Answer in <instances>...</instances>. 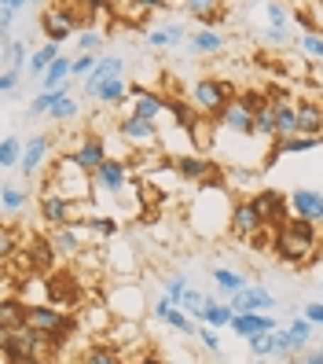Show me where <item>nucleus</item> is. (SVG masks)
<instances>
[{
	"label": "nucleus",
	"mask_w": 323,
	"mask_h": 364,
	"mask_svg": "<svg viewBox=\"0 0 323 364\" xmlns=\"http://www.w3.org/2000/svg\"><path fill=\"white\" fill-rule=\"evenodd\" d=\"M48 155H52V136H48V133H33V136L26 140L23 162H18V173H23V184H33V181H37V173L45 169Z\"/></svg>",
	"instance_id": "nucleus-9"
},
{
	"label": "nucleus",
	"mask_w": 323,
	"mask_h": 364,
	"mask_svg": "<svg viewBox=\"0 0 323 364\" xmlns=\"http://www.w3.org/2000/svg\"><path fill=\"white\" fill-rule=\"evenodd\" d=\"M165 114H173V122L180 125V129H191V125L199 122V111H195V107H191L187 100H177V96L165 100Z\"/></svg>",
	"instance_id": "nucleus-33"
},
{
	"label": "nucleus",
	"mask_w": 323,
	"mask_h": 364,
	"mask_svg": "<svg viewBox=\"0 0 323 364\" xmlns=\"http://www.w3.org/2000/svg\"><path fill=\"white\" fill-rule=\"evenodd\" d=\"M133 364H162V357H155V353H147V357H140V360H133Z\"/></svg>",
	"instance_id": "nucleus-54"
},
{
	"label": "nucleus",
	"mask_w": 323,
	"mask_h": 364,
	"mask_svg": "<svg viewBox=\"0 0 323 364\" xmlns=\"http://www.w3.org/2000/svg\"><path fill=\"white\" fill-rule=\"evenodd\" d=\"M26 203H30V191L26 188H18V184H0V206H4V213L11 218V213H18V210H26Z\"/></svg>",
	"instance_id": "nucleus-32"
},
{
	"label": "nucleus",
	"mask_w": 323,
	"mask_h": 364,
	"mask_svg": "<svg viewBox=\"0 0 323 364\" xmlns=\"http://www.w3.org/2000/svg\"><path fill=\"white\" fill-rule=\"evenodd\" d=\"M118 136L133 147V151H158V144H162L158 122H143V118H136V114H125V118L118 122Z\"/></svg>",
	"instance_id": "nucleus-7"
},
{
	"label": "nucleus",
	"mask_w": 323,
	"mask_h": 364,
	"mask_svg": "<svg viewBox=\"0 0 323 364\" xmlns=\"http://www.w3.org/2000/svg\"><path fill=\"white\" fill-rule=\"evenodd\" d=\"M319 287H323V272H319Z\"/></svg>",
	"instance_id": "nucleus-57"
},
{
	"label": "nucleus",
	"mask_w": 323,
	"mask_h": 364,
	"mask_svg": "<svg viewBox=\"0 0 323 364\" xmlns=\"http://www.w3.org/2000/svg\"><path fill=\"white\" fill-rule=\"evenodd\" d=\"M265 11V18H268V30H290V8L287 4H265L261 8Z\"/></svg>",
	"instance_id": "nucleus-41"
},
{
	"label": "nucleus",
	"mask_w": 323,
	"mask_h": 364,
	"mask_svg": "<svg viewBox=\"0 0 323 364\" xmlns=\"http://www.w3.org/2000/svg\"><path fill=\"white\" fill-rule=\"evenodd\" d=\"M253 136L257 140H279V133H275V114H272V100H268V107H261L257 111V118H253Z\"/></svg>",
	"instance_id": "nucleus-35"
},
{
	"label": "nucleus",
	"mask_w": 323,
	"mask_h": 364,
	"mask_svg": "<svg viewBox=\"0 0 323 364\" xmlns=\"http://www.w3.org/2000/svg\"><path fill=\"white\" fill-rule=\"evenodd\" d=\"M231 331L250 342L253 335H272V331H279V320H275L272 313H243V316L231 320Z\"/></svg>",
	"instance_id": "nucleus-19"
},
{
	"label": "nucleus",
	"mask_w": 323,
	"mask_h": 364,
	"mask_svg": "<svg viewBox=\"0 0 323 364\" xmlns=\"http://www.w3.org/2000/svg\"><path fill=\"white\" fill-rule=\"evenodd\" d=\"M18 81H23V70H0V92L11 96L18 89Z\"/></svg>",
	"instance_id": "nucleus-47"
},
{
	"label": "nucleus",
	"mask_w": 323,
	"mask_h": 364,
	"mask_svg": "<svg viewBox=\"0 0 323 364\" xmlns=\"http://www.w3.org/2000/svg\"><path fill=\"white\" fill-rule=\"evenodd\" d=\"M319 107H323V89H319Z\"/></svg>",
	"instance_id": "nucleus-56"
},
{
	"label": "nucleus",
	"mask_w": 323,
	"mask_h": 364,
	"mask_svg": "<svg viewBox=\"0 0 323 364\" xmlns=\"http://www.w3.org/2000/svg\"><path fill=\"white\" fill-rule=\"evenodd\" d=\"M184 11L199 23V30H217L228 23V8L217 4V0H187Z\"/></svg>",
	"instance_id": "nucleus-18"
},
{
	"label": "nucleus",
	"mask_w": 323,
	"mask_h": 364,
	"mask_svg": "<svg viewBox=\"0 0 323 364\" xmlns=\"http://www.w3.org/2000/svg\"><path fill=\"white\" fill-rule=\"evenodd\" d=\"M0 254H4V258H11V254H15V232H11V228H4V240H0Z\"/></svg>",
	"instance_id": "nucleus-52"
},
{
	"label": "nucleus",
	"mask_w": 323,
	"mask_h": 364,
	"mask_svg": "<svg viewBox=\"0 0 323 364\" xmlns=\"http://www.w3.org/2000/svg\"><path fill=\"white\" fill-rule=\"evenodd\" d=\"M111 159V151H106V140L99 136V133H84L81 140H77V147H74V162L84 169V173H96V169Z\"/></svg>",
	"instance_id": "nucleus-14"
},
{
	"label": "nucleus",
	"mask_w": 323,
	"mask_h": 364,
	"mask_svg": "<svg viewBox=\"0 0 323 364\" xmlns=\"http://www.w3.org/2000/svg\"><path fill=\"white\" fill-rule=\"evenodd\" d=\"M81 364H125V353L118 346H111V342H92L81 353Z\"/></svg>",
	"instance_id": "nucleus-30"
},
{
	"label": "nucleus",
	"mask_w": 323,
	"mask_h": 364,
	"mask_svg": "<svg viewBox=\"0 0 323 364\" xmlns=\"http://www.w3.org/2000/svg\"><path fill=\"white\" fill-rule=\"evenodd\" d=\"M74 41H77V45H74L77 55H99V48H103V37H99L92 26H89V30H81Z\"/></svg>",
	"instance_id": "nucleus-42"
},
{
	"label": "nucleus",
	"mask_w": 323,
	"mask_h": 364,
	"mask_svg": "<svg viewBox=\"0 0 323 364\" xmlns=\"http://www.w3.org/2000/svg\"><path fill=\"white\" fill-rule=\"evenodd\" d=\"M187 287H191V284H187V276H184V272H173V276H165V280H162V294L169 298V302H177V306L184 302Z\"/></svg>",
	"instance_id": "nucleus-39"
},
{
	"label": "nucleus",
	"mask_w": 323,
	"mask_h": 364,
	"mask_svg": "<svg viewBox=\"0 0 323 364\" xmlns=\"http://www.w3.org/2000/svg\"><path fill=\"white\" fill-rule=\"evenodd\" d=\"M26 313H30V306L23 302V298L4 294V302H0V331H18V328H26Z\"/></svg>",
	"instance_id": "nucleus-24"
},
{
	"label": "nucleus",
	"mask_w": 323,
	"mask_h": 364,
	"mask_svg": "<svg viewBox=\"0 0 323 364\" xmlns=\"http://www.w3.org/2000/svg\"><path fill=\"white\" fill-rule=\"evenodd\" d=\"M231 320H235V313H231V306L228 302H206V309L199 313V324H206V328H231Z\"/></svg>",
	"instance_id": "nucleus-31"
},
{
	"label": "nucleus",
	"mask_w": 323,
	"mask_h": 364,
	"mask_svg": "<svg viewBox=\"0 0 323 364\" xmlns=\"http://www.w3.org/2000/svg\"><path fill=\"white\" fill-rule=\"evenodd\" d=\"M96 63H99V55H74V74L70 77H89L96 70Z\"/></svg>",
	"instance_id": "nucleus-45"
},
{
	"label": "nucleus",
	"mask_w": 323,
	"mask_h": 364,
	"mask_svg": "<svg viewBox=\"0 0 323 364\" xmlns=\"http://www.w3.org/2000/svg\"><path fill=\"white\" fill-rule=\"evenodd\" d=\"M128 114H136L143 122H158L165 114V96L143 89V85H128Z\"/></svg>",
	"instance_id": "nucleus-13"
},
{
	"label": "nucleus",
	"mask_w": 323,
	"mask_h": 364,
	"mask_svg": "<svg viewBox=\"0 0 323 364\" xmlns=\"http://www.w3.org/2000/svg\"><path fill=\"white\" fill-rule=\"evenodd\" d=\"M165 324L173 328V331H180V335H199V324H195V320H191V316H187L180 306H177V309H169Z\"/></svg>",
	"instance_id": "nucleus-43"
},
{
	"label": "nucleus",
	"mask_w": 323,
	"mask_h": 364,
	"mask_svg": "<svg viewBox=\"0 0 323 364\" xmlns=\"http://www.w3.org/2000/svg\"><path fill=\"white\" fill-rule=\"evenodd\" d=\"M297 48H301V55H305V59L323 63V30H305V33L297 37Z\"/></svg>",
	"instance_id": "nucleus-37"
},
{
	"label": "nucleus",
	"mask_w": 323,
	"mask_h": 364,
	"mask_svg": "<svg viewBox=\"0 0 323 364\" xmlns=\"http://www.w3.org/2000/svg\"><path fill=\"white\" fill-rule=\"evenodd\" d=\"M199 342L209 350V353H221V335L213 331V328H206V324H199Z\"/></svg>",
	"instance_id": "nucleus-46"
},
{
	"label": "nucleus",
	"mask_w": 323,
	"mask_h": 364,
	"mask_svg": "<svg viewBox=\"0 0 323 364\" xmlns=\"http://www.w3.org/2000/svg\"><path fill=\"white\" fill-rule=\"evenodd\" d=\"M272 254L290 269H305L319 258V228L309 221H287L283 228H275L272 240Z\"/></svg>",
	"instance_id": "nucleus-1"
},
{
	"label": "nucleus",
	"mask_w": 323,
	"mask_h": 364,
	"mask_svg": "<svg viewBox=\"0 0 323 364\" xmlns=\"http://www.w3.org/2000/svg\"><path fill=\"white\" fill-rule=\"evenodd\" d=\"M111 77H125V59L121 55H99V63H96V70L84 77V85H81V92L89 96V100H96V92H99V85L103 81H111Z\"/></svg>",
	"instance_id": "nucleus-16"
},
{
	"label": "nucleus",
	"mask_w": 323,
	"mask_h": 364,
	"mask_svg": "<svg viewBox=\"0 0 323 364\" xmlns=\"http://www.w3.org/2000/svg\"><path fill=\"white\" fill-rule=\"evenodd\" d=\"M228 306H231L235 316H243V313H272L275 309V294L268 287H261V284H250L243 294H235Z\"/></svg>",
	"instance_id": "nucleus-15"
},
{
	"label": "nucleus",
	"mask_w": 323,
	"mask_h": 364,
	"mask_svg": "<svg viewBox=\"0 0 323 364\" xmlns=\"http://www.w3.org/2000/svg\"><path fill=\"white\" fill-rule=\"evenodd\" d=\"M84 228H89L92 235H99V240H114V235L121 232V221L118 218H106V213H92V218L84 221Z\"/></svg>",
	"instance_id": "nucleus-36"
},
{
	"label": "nucleus",
	"mask_w": 323,
	"mask_h": 364,
	"mask_svg": "<svg viewBox=\"0 0 323 364\" xmlns=\"http://www.w3.org/2000/svg\"><path fill=\"white\" fill-rule=\"evenodd\" d=\"M287 199H290V213L297 221H309V225H323V191L316 188H294L287 191Z\"/></svg>",
	"instance_id": "nucleus-10"
},
{
	"label": "nucleus",
	"mask_w": 323,
	"mask_h": 364,
	"mask_svg": "<svg viewBox=\"0 0 323 364\" xmlns=\"http://www.w3.org/2000/svg\"><path fill=\"white\" fill-rule=\"evenodd\" d=\"M301 364H323V350H316V346H309L305 353H301Z\"/></svg>",
	"instance_id": "nucleus-53"
},
{
	"label": "nucleus",
	"mask_w": 323,
	"mask_h": 364,
	"mask_svg": "<svg viewBox=\"0 0 323 364\" xmlns=\"http://www.w3.org/2000/svg\"><path fill=\"white\" fill-rule=\"evenodd\" d=\"M272 114H275V133H279V140L297 136V100H290L287 92H275V96H272Z\"/></svg>",
	"instance_id": "nucleus-17"
},
{
	"label": "nucleus",
	"mask_w": 323,
	"mask_h": 364,
	"mask_svg": "<svg viewBox=\"0 0 323 364\" xmlns=\"http://www.w3.org/2000/svg\"><path fill=\"white\" fill-rule=\"evenodd\" d=\"M301 316H305L312 328H323V302H309L305 309H301Z\"/></svg>",
	"instance_id": "nucleus-49"
},
{
	"label": "nucleus",
	"mask_w": 323,
	"mask_h": 364,
	"mask_svg": "<svg viewBox=\"0 0 323 364\" xmlns=\"http://www.w3.org/2000/svg\"><path fill=\"white\" fill-rule=\"evenodd\" d=\"M169 309H177V302H169V298L162 294L158 302L150 306V316H155V320H162V324H165V316H169Z\"/></svg>",
	"instance_id": "nucleus-50"
},
{
	"label": "nucleus",
	"mask_w": 323,
	"mask_h": 364,
	"mask_svg": "<svg viewBox=\"0 0 323 364\" xmlns=\"http://www.w3.org/2000/svg\"><path fill=\"white\" fill-rule=\"evenodd\" d=\"M92 184L103 191V196L118 199L121 191L128 188V162H125V159H106L96 173H92Z\"/></svg>",
	"instance_id": "nucleus-11"
},
{
	"label": "nucleus",
	"mask_w": 323,
	"mask_h": 364,
	"mask_svg": "<svg viewBox=\"0 0 323 364\" xmlns=\"http://www.w3.org/2000/svg\"><path fill=\"white\" fill-rule=\"evenodd\" d=\"M265 228H268V225H265V218H261V210H257L253 196L231 203V221H228V235H231V240L250 243L253 235H257V232H265Z\"/></svg>",
	"instance_id": "nucleus-6"
},
{
	"label": "nucleus",
	"mask_w": 323,
	"mask_h": 364,
	"mask_svg": "<svg viewBox=\"0 0 323 364\" xmlns=\"http://www.w3.org/2000/svg\"><path fill=\"white\" fill-rule=\"evenodd\" d=\"M48 243L55 250V258H77L84 250V240H81V228H59L48 235Z\"/></svg>",
	"instance_id": "nucleus-26"
},
{
	"label": "nucleus",
	"mask_w": 323,
	"mask_h": 364,
	"mask_svg": "<svg viewBox=\"0 0 323 364\" xmlns=\"http://www.w3.org/2000/svg\"><path fill=\"white\" fill-rule=\"evenodd\" d=\"M0 350H4V364H15V360H48L55 353V342L45 331L18 328V331H0Z\"/></svg>",
	"instance_id": "nucleus-2"
},
{
	"label": "nucleus",
	"mask_w": 323,
	"mask_h": 364,
	"mask_svg": "<svg viewBox=\"0 0 323 364\" xmlns=\"http://www.w3.org/2000/svg\"><path fill=\"white\" fill-rule=\"evenodd\" d=\"M70 96V85H62V89L59 92H37L30 103H26V122H33V118H45V114H52V107L55 103H62V100H67Z\"/></svg>",
	"instance_id": "nucleus-27"
},
{
	"label": "nucleus",
	"mask_w": 323,
	"mask_h": 364,
	"mask_svg": "<svg viewBox=\"0 0 323 364\" xmlns=\"http://www.w3.org/2000/svg\"><path fill=\"white\" fill-rule=\"evenodd\" d=\"M191 55H202V59H209V55H221L224 52V37L217 33V30H195L187 37V45H184Z\"/></svg>",
	"instance_id": "nucleus-25"
},
{
	"label": "nucleus",
	"mask_w": 323,
	"mask_h": 364,
	"mask_svg": "<svg viewBox=\"0 0 323 364\" xmlns=\"http://www.w3.org/2000/svg\"><path fill=\"white\" fill-rule=\"evenodd\" d=\"M96 100H99L103 107H125V103H128V81H125V77L103 81L99 92H96Z\"/></svg>",
	"instance_id": "nucleus-29"
},
{
	"label": "nucleus",
	"mask_w": 323,
	"mask_h": 364,
	"mask_svg": "<svg viewBox=\"0 0 323 364\" xmlns=\"http://www.w3.org/2000/svg\"><path fill=\"white\" fill-rule=\"evenodd\" d=\"M30 59H33V48L26 37L0 41V63H4V70H23V67H30Z\"/></svg>",
	"instance_id": "nucleus-20"
},
{
	"label": "nucleus",
	"mask_w": 323,
	"mask_h": 364,
	"mask_svg": "<svg viewBox=\"0 0 323 364\" xmlns=\"http://www.w3.org/2000/svg\"><path fill=\"white\" fill-rule=\"evenodd\" d=\"M30 0H4V8H0V41L11 37V26H15V15L26 11Z\"/></svg>",
	"instance_id": "nucleus-38"
},
{
	"label": "nucleus",
	"mask_w": 323,
	"mask_h": 364,
	"mask_svg": "<svg viewBox=\"0 0 323 364\" xmlns=\"http://www.w3.org/2000/svg\"><path fill=\"white\" fill-rule=\"evenodd\" d=\"M253 203L257 210H261V218L268 228H283L287 221V210H290V199H287V191H279V188H261V191H253Z\"/></svg>",
	"instance_id": "nucleus-12"
},
{
	"label": "nucleus",
	"mask_w": 323,
	"mask_h": 364,
	"mask_svg": "<svg viewBox=\"0 0 323 364\" xmlns=\"http://www.w3.org/2000/svg\"><path fill=\"white\" fill-rule=\"evenodd\" d=\"M250 364H279V360H250Z\"/></svg>",
	"instance_id": "nucleus-55"
},
{
	"label": "nucleus",
	"mask_w": 323,
	"mask_h": 364,
	"mask_svg": "<svg viewBox=\"0 0 323 364\" xmlns=\"http://www.w3.org/2000/svg\"><path fill=\"white\" fill-rule=\"evenodd\" d=\"M77 114H81V103H77L74 96H67V100H62V103H55V107H52V114H48V118L62 125V122H74Z\"/></svg>",
	"instance_id": "nucleus-44"
},
{
	"label": "nucleus",
	"mask_w": 323,
	"mask_h": 364,
	"mask_svg": "<svg viewBox=\"0 0 323 364\" xmlns=\"http://www.w3.org/2000/svg\"><path fill=\"white\" fill-rule=\"evenodd\" d=\"M287 328H290V335H294V338H301V342H309V338H312V324H309L305 316H294Z\"/></svg>",
	"instance_id": "nucleus-48"
},
{
	"label": "nucleus",
	"mask_w": 323,
	"mask_h": 364,
	"mask_svg": "<svg viewBox=\"0 0 323 364\" xmlns=\"http://www.w3.org/2000/svg\"><path fill=\"white\" fill-rule=\"evenodd\" d=\"M89 184H92V177L74 162V155H67V159L55 162L52 177L45 181V191H55V196L70 199V203H84L89 199Z\"/></svg>",
	"instance_id": "nucleus-4"
},
{
	"label": "nucleus",
	"mask_w": 323,
	"mask_h": 364,
	"mask_svg": "<svg viewBox=\"0 0 323 364\" xmlns=\"http://www.w3.org/2000/svg\"><path fill=\"white\" fill-rule=\"evenodd\" d=\"M297 136H323L319 100H297Z\"/></svg>",
	"instance_id": "nucleus-21"
},
{
	"label": "nucleus",
	"mask_w": 323,
	"mask_h": 364,
	"mask_svg": "<svg viewBox=\"0 0 323 364\" xmlns=\"http://www.w3.org/2000/svg\"><path fill=\"white\" fill-rule=\"evenodd\" d=\"M81 4H45L40 8V33H45V41H52V45H62V41L77 37L84 26H81Z\"/></svg>",
	"instance_id": "nucleus-5"
},
{
	"label": "nucleus",
	"mask_w": 323,
	"mask_h": 364,
	"mask_svg": "<svg viewBox=\"0 0 323 364\" xmlns=\"http://www.w3.org/2000/svg\"><path fill=\"white\" fill-rule=\"evenodd\" d=\"M74 206H77V203L55 196V191H40V199H37L40 221H45L52 232H59V228H74V225H77V221H74Z\"/></svg>",
	"instance_id": "nucleus-8"
},
{
	"label": "nucleus",
	"mask_w": 323,
	"mask_h": 364,
	"mask_svg": "<svg viewBox=\"0 0 323 364\" xmlns=\"http://www.w3.org/2000/svg\"><path fill=\"white\" fill-rule=\"evenodd\" d=\"M246 346H250L253 360H275V331L272 335H253Z\"/></svg>",
	"instance_id": "nucleus-40"
},
{
	"label": "nucleus",
	"mask_w": 323,
	"mask_h": 364,
	"mask_svg": "<svg viewBox=\"0 0 323 364\" xmlns=\"http://www.w3.org/2000/svg\"><path fill=\"white\" fill-rule=\"evenodd\" d=\"M77 364H81V360H77Z\"/></svg>",
	"instance_id": "nucleus-58"
},
{
	"label": "nucleus",
	"mask_w": 323,
	"mask_h": 364,
	"mask_svg": "<svg viewBox=\"0 0 323 364\" xmlns=\"http://www.w3.org/2000/svg\"><path fill=\"white\" fill-rule=\"evenodd\" d=\"M265 41H268V45H287L290 30H265Z\"/></svg>",
	"instance_id": "nucleus-51"
},
{
	"label": "nucleus",
	"mask_w": 323,
	"mask_h": 364,
	"mask_svg": "<svg viewBox=\"0 0 323 364\" xmlns=\"http://www.w3.org/2000/svg\"><path fill=\"white\" fill-rule=\"evenodd\" d=\"M23 151H26V144L15 133H8L4 140H0V169H15L18 162H23Z\"/></svg>",
	"instance_id": "nucleus-34"
},
{
	"label": "nucleus",
	"mask_w": 323,
	"mask_h": 364,
	"mask_svg": "<svg viewBox=\"0 0 323 364\" xmlns=\"http://www.w3.org/2000/svg\"><path fill=\"white\" fill-rule=\"evenodd\" d=\"M187 26L184 23H165L158 30H150L147 33V48H155V52H165V48H177V45H187Z\"/></svg>",
	"instance_id": "nucleus-22"
},
{
	"label": "nucleus",
	"mask_w": 323,
	"mask_h": 364,
	"mask_svg": "<svg viewBox=\"0 0 323 364\" xmlns=\"http://www.w3.org/2000/svg\"><path fill=\"white\" fill-rule=\"evenodd\" d=\"M253 118H257V114L250 111V107H243L239 100H235L228 111H224L221 125H224L228 133H235V136H253Z\"/></svg>",
	"instance_id": "nucleus-23"
},
{
	"label": "nucleus",
	"mask_w": 323,
	"mask_h": 364,
	"mask_svg": "<svg viewBox=\"0 0 323 364\" xmlns=\"http://www.w3.org/2000/svg\"><path fill=\"white\" fill-rule=\"evenodd\" d=\"M62 52H59V45H52V41H45V45H40V48H33V59H30V67H26V77H45L48 74V67H52V63L59 59Z\"/></svg>",
	"instance_id": "nucleus-28"
},
{
	"label": "nucleus",
	"mask_w": 323,
	"mask_h": 364,
	"mask_svg": "<svg viewBox=\"0 0 323 364\" xmlns=\"http://www.w3.org/2000/svg\"><path fill=\"white\" fill-rule=\"evenodd\" d=\"M187 103L195 107L202 118H217L221 122L224 111L235 100H231V89L224 81H217V77H195V81H191V89H187Z\"/></svg>",
	"instance_id": "nucleus-3"
}]
</instances>
